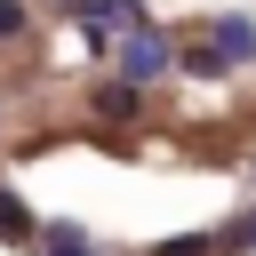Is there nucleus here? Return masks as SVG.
Here are the masks:
<instances>
[{"label":"nucleus","instance_id":"obj_2","mask_svg":"<svg viewBox=\"0 0 256 256\" xmlns=\"http://www.w3.org/2000/svg\"><path fill=\"white\" fill-rule=\"evenodd\" d=\"M80 24H88V32H112V24L136 32V24H144V0H80Z\"/></svg>","mask_w":256,"mask_h":256},{"label":"nucleus","instance_id":"obj_4","mask_svg":"<svg viewBox=\"0 0 256 256\" xmlns=\"http://www.w3.org/2000/svg\"><path fill=\"white\" fill-rule=\"evenodd\" d=\"M40 256H104L80 224H40Z\"/></svg>","mask_w":256,"mask_h":256},{"label":"nucleus","instance_id":"obj_7","mask_svg":"<svg viewBox=\"0 0 256 256\" xmlns=\"http://www.w3.org/2000/svg\"><path fill=\"white\" fill-rule=\"evenodd\" d=\"M184 72H192V80H224L232 64H224V48H216V40H200V48H184Z\"/></svg>","mask_w":256,"mask_h":256},{"label":"nucleus","instance_id":"obj_3","mask_svg":"<svg viewBox=\"0 0 256 256\" xmlns=\"http://www.w3.org/2000/svg\"><path fill=\"white\" fill-rule=\"evenodd\" d=\"M216 48H224V64H256V24L248 16H224L216 24Z\"/></svg>","mask_w":256,"mask_h":256},{"label":"nucleus","instance_id":"obj_8","mask_svg":"<svg viewBox=\"0 0 256 256\" xmlns=\"http://www.w3.org/2000/svg\"><path fill=\"white\" fill-rule=\"evenodd\" d=\"M224 248H256V208H248V216H240V224L224 232Z\"/></svg>","mask_w":256,"mask_h":256},{"label":"nucleus","instance_id":"obj_9","mask_svg":"<svg viewBox=\"0 0 256 256\" xmlns=\"http://www.w3.org/2000/svg\"><path fill=\"white\" fill-rule=\"evenodd\" d=\"M200 248H216V240H200V232H192V240H168V248H152V256H200Z\"/></svg>","mask_w":256,"mask_h":256},{"label":"nucleus","instance_id":"obj_1","mask_svg":"<svg viewBox=\"0 0 256 256\" xmlns=\"http://www.w3.org/2000/svg\"><path fill=\"white\" fill-rule=\"evenodd\" d=\"M112 64H120V80H136V88H152L160 72H176V48H168V40L152 32V24H136V32L120 40V56H112Z\"/></svg>","mask_w":256,"mask_h":256},{"label":"nucleus","instance_id":"obj_5","mask_svg":"<svg viewBox=\"0 0 256 256\" xmlns=\"http://www.w3.org/2000/svg\"><path fill=\"white\" fill-rule=\"evenodd\" d=\"M96 120H136V80H104L96 88Z\"/></svg>","mask_w":256,"mask_h":256},{"label":"nucleus","instance_id":"obj_10","mask_svg":"<svg viewBox=\"0 0 256 256\" xmlns=\"http://www.w3.org/2000/svg\"><path fill=\"white\" fill-rule=\"evenodd\" d=\"M16 32H24V8H16V0H0V40H16Z\"/></svg>","mask_w":256,"mask_h":256},{"label":"nucleus","instance_id":"obj_6","mask_svg":"<svg viewBox=\"0 0 256 256\" xmlns=\"http://www.w3.org/2000/svg\"><path fill=\"white\" fill-rule=\"evenodd\" d=\"M0 240H8V248H32V240H40V224L16 208V192H0Z\"/></svg>","mask_w":256,"mask_h":256}]
</instances>
